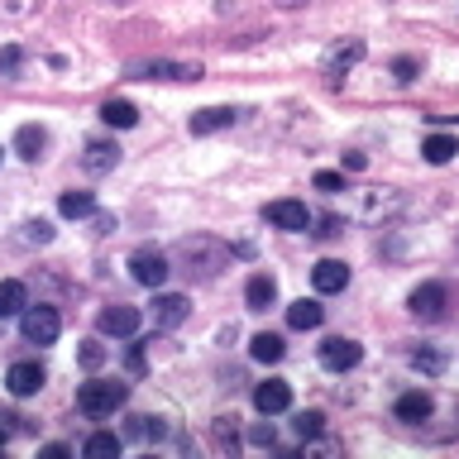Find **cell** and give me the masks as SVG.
Returning a JSON list of instances; mask_svg holds the SVG:
<instances>
[{
	"instance_id": "obj_1",
	"label": "cell",
	"mask_w": 459,
	"mask_h": 459,
	"mask_svg": "<svg viewBox=\"0 0 459 459\" xmlns=\"http://www.w3.org/2000/svg\"><path fill=\"white\" fill-rule=\"evenodd\" d=\"M178 264L192 282H211L230 268V244H221L215 235H192L178 244Z\"/></svg>"
},
{
	"instance_id": "obj_2",
	"label": "cell",
	"mask_w": 459,
	"mask_h": 459,
	"mask_svg": "<svg viewBox=\"0 0 459 459\" xmlns=\"http://www.w3.org/2000/svg\"><path fill=\"white\" fill-rule=\"evenodd\" d=\"M125 397H129L125 383H115V378H91V383L77 387V411L91 416V421H100V416H115V411H120Z\"/></svg>"
},
{
	"instance_id": "obj_3",
	"label": "cell",
	"mask_w": 459,
	"mask_h": 459,
	"mask_svg": "<svg viewBox=\"0 0 459 459\" xmlns=\"http://www.w3.org/2000/svg\"><path fill=\"white\" fill-rule=\"evenodd\" d=\"M129 77L139 82H196L201 77V63H178V57H139V63L125 67Z\"/></svg>"
},
{
	"instance_id": "obj_4",
	"label": "cell",
	"mask_w": 459,
	"mask_h": 459,
	"mask_svg": "<svg viewBox=\"0 0 459 459\" xmlns=\"http://www.w3.org/2000/svg\"><path fill=\"white\" fill-rule=\"evenodd\" d=\"M168 254L163 249H153V244H139V249L134 254H129V278H134L139 287H153V292H158V287H163L168 282Z\"/></svg>"
},
{
	"instance_id": "obj_5",
	"label": "cell",
	"mask_w": 459,
	"mask_h": 459,
	"mask_svg": "<svg viewBox=\"0 0 459 459\" xmlns=\"http://www.w3.org/2000/svg\"><path fill=\"white\" fill-rule=\"evenodd\" d=\"M20 330H24L29 344H57V335H63V316H57V307H24Z\"/></svg>"
},
{
	"instance_id": "obj_6",
	"label": "cell",
	"mask_w": 459,
	"mask_h": 459,
	"mask_svg": "<svg viewBox=\"0 0 459 459\" xmlns=\"http://www.w3.org/2000/svg\"><path fill=\"white\" fill-rule=\"evenodd\" d=\"M407 307H411L416 321H440L445 307H450V287H445V282H421V287L407 297Z\"/></svg>"
},
{
	"instance_id": "obj_7",
	"label": "cell",
	"mask_w": 459,
	"mask_h": 459,
	"mask_svg": "<svg viewBox=\"0 0 459 459\" xmlns=\"http://www.w3.org/2000/svg\"><path fill=\"white\" fill-rule=\"evenodd\" d=\"M359 359H364V344L350 340V335H330V340L321 344V364H325L330 373H350Z\"/></svg>"
},
{
	"instance_id": "obj_8",
	"label": "cell",
	"mask_w": 459,
	"mask_h": 459,
	"mask_svg": "<svg viewBox=\"0 0 459 459\" xmlns=\"http://www.w3.org/2000/svg\"><path fill=\"white\" fill-rule=\"evenodd\" d=\"M139 325H143V316L134 307H106L96 316V330L100 335H115V340H134Z\"/></svg>"
},
{
	"instance_id": "obj_9",
	"label": "cell",
	"mask_w": 459,
	"mask_h": 459,
	"mask_svg": "<svg viewBox=\"0 0 459 459\" xmlns=\"http://www.w3.org/2000/svg\"><path fill=\"white\" fill-rule=\"evenodd\" d=\"M43 383H48V373H43L39 359H20V364H10V373H5L10 397H34Z\"/></svg>"
},
{
	"instance_id": "obj_10",
	"label": "cell",
	"mask_w": 459,
	"mask_h": 459,
	"mask_svg": "<svg viewBox=\"0 0 459 459\" xmlns=\"http://www.w3.org/2000/svg\"><path fill=\"white\" fill-rule=\"evenodd\" d=\"M115 163H120V143L115 139H91L82 153V172L86 178H106V172H115Z\"/></svg>"
},
{
	"instance_id": "obj_11",
	"label": "cell",
	"mask_w": 459,
	"mask_h": 459,
	"mask_svg": "<svg viewBox=\"0 0 459 459\" xmlns=\"http://www.w3.org/2000/svg\"><path fill=\"white\" fill-rule=\"evenodd\" d=\"M264 221L268 225H278V230H307L311 225V215H307V206H301V201H292V196H282V201H268L264 206Z\"/></svg>"
},
{
	"instance_id": "obj_12",
	"label": "cell",
	"mask_w": 459,
	"mask_h": 459,
	"mask_svg": "<svg viewBox=\"0 0 459 459\" xmlns=\"http://www.w3.org/2000/svg\"><path fill=\"white\" fill-rule=\"evenodd\" d=\"M311 287L321 297L344 292V287H350V264H344V258H321V264L311 268Z\"/></svg>"
},
{
	"instance_id": "obj_13",
	"label": "cell",
	"mask_w": 459,
	"mask_h": 459,
	"mask_svg": "<svg viewBox=\"0 0 459 459\" xmlns=\"http://www.w3.org/2000/svg\"><path fill=\"white\" fill-rule=\"evenodd\" d=\"M254 407L264 411V416H282L287 407H292V383H282V378L258 383L254 387Z\"/></svg>"
},
{
	"instance_id": "obj_14",
	"label": "cell",
	"mask_w": 459,
	"mask_h": 459,
	"mask_svg": "<svg viewBox=\"0 0 459 459\" xmlns=\"http://www.w3.org/2000/svg\"><path fill=\"white\" fill-rule=\"evenodd\" d=\"M186 311H192V301L182 292H158L153 297V330H172L186 321Z\"/></svg>"
},
{
	"instance_id": "obj_15",
	"label": "cell",
	"mask_w": 459,
	"mask_h": 459,
	"mask_svg": "<svg viewBox=\"0 0 459 459\" xmlns=\"http://www.w3.org/2000/svg\"><path fill=\"white\" fill-rule=\"evenodd\" d=\"M239 120V110L235 106H206V110H196L192 120H186V129L201 139V134H221V129H230Z\"/></svg>"
},
{
	"instance_id": "obj_16",
	"label": "cell",
	"mask_w": 459,
	"mask_h": 459,
	"mask_svg": "<svg viewBox=\"0 0 459 459\" xmlns=\"http://www.w3.org/2000/svg\"><path fill=\"white\" fill-rule=\"evenodd\" d=\"M359 57H364V39H340L335 48L325 53V77H330V82H340L344 72L359 63Z\"/></svg>"
},
{
	"instance_id": "obj_17",
	"label": "cell",
	"mask_w": 459,
	"mask_h": 459,
	"mask_svg": "<svg viewBox=\"0 0 459 459\" xmlns=\"http://www.w3.org/2000/svg\"><path fill=\"white\" fill-rule=\"evenodd\" d=\"M273 301H278V282H273L268 273H254V278L244 282V307H249V311H268Z\"/></svg>"
},
{
	"instance_id": "obj_18",
	"label": "cell",
	"mask_w": 459,
	"mask_h": 459,
	"mask_svg": "<svg viewBox=\"0 0 459 459\" xmlns=\"http://www.w3.org/2000/svg\"><path fill=\"white\" fill-rule=\"evenodd\" d=\"M393 411H397V421H411V426H416V421H426V416L436 411V397L416 387V393H402V397H397Z\"/></svg>"
},
{
	"instance_id": "obj_19",
	"label": "cell",
	"mask_w": 459,
	"mask_h": 459,
	"mask_svg": "<svg viewBox=\"0 0 459 459\" xmlns=\"http://www.w3.org/2000/svg\"><path fill=\"white\" fill-rule=\"evenodd\" d=\"M43 149H48V129H43V125H20V134H14V153L29 158V163H39Z\"/></svg>"
},
{
	"instance_id": "obj_20",
	"label": "cell",
	"mask_w": 459,
	"mask_h": 459,
	"mask_svg": "<svg viewBox=\"0 0 459 459\" xmlns=\"http://www.w3.org/2000/svg\"><path fill=\"white\" fill-rule=\"evenodd\" d=\"M321 321H325V307H321V301H307V297H301V301H292V307H287V325H292V330H316Z\"/></svg>"
},
{
	"instance_id": "obj_21",
	"label": "cell",
	"mask_w": 459,
	"mask_h": 459,
	"mask_svg": "<svg viewBox=\"0 0 459 459\" xmlns=\"http://www.w3.org/2000/svg\"><path fill=\"white\" fill-rule=\"evenodd\" d=\"M24 307H29V287L20 278H5L0 282V321H5V316H20Z\"/></svg>"
},
{
	"instance_id": "obj_22",
	"label": "cell",
	"mask_w": 459,
	"mask_h": 459,
	"mask_svg": "<svg viewBox=\"0 0 459 459\" xmlns=\"http://www.w3.org/2000/svg\"><path fill=\"white\" fill-rule=\"evenodd\" d=\"M120 450H125V440L115 436V430H96V436H86V445H82L86 459H110V455H120Z\"/></svg>"
},
{
	"instance_id": "obj_23",
	"label": "cell",
	"mask_w": 459,
	"mask_h": 459,
	"mask_svg": "<svg viewBox=\"0 0 459 459\" xmlns=\"http://www.w3.org/2000/svg\"><path fill=\"white\" fill-rule=\"evenodd\" d=\"M249 354L258 359V364H278V359L287 354V344H282V335L264 330V335H254V340H249Z\"/></svg>"
},
{
	"instance_id": "obj_24",
	"label": "cell",
	"mask_w": 459,
	"mask_h": 459,
	"mask_svg": "<svg viewBox=\"0 0 459 459\" xmlns=\"http://www.w3.org/2000/svg\"><path fill=\"white\" fill-rule=\"evenodd\" d=\"M455 153H459V139H455V134H430V139L421 143V158H426V163H436V168L450 163Z\"/></svg>"
},
{
	"instance_id": "obj_25",
	"label": "cell",
	"mask_w": 459,
	"mask_h": 459,
	"mask_svg": "<svg viewBox=\"0 0 459 459\" xmlns=\"http://www.w3.org/2000/svg\"><path fill=\"white\" fill-rule=\"evenodd\" d=\"M100 120H106L110 129H134L139 125V110L129 106V100H106V106H100Z\"/></svg>"
},
{
	"instance_id": "obj_26",
	"label": "cell",
	"mask_w": 459,
	"mask_h": 459,
	"mask_svg": "<svg viewBox=\"0 0 459 459\" xmlns=\"http://www.w3.org/2000/svg\"><path fill=\"white\" fill-rule=\"evenodd\" d=\"M57 211H63L67 221H82V215L96 211V201H91V192H63L57 196Z\"/></svg>"
},
{
	"instance_id": "obj_27",
	"label": "cell",
	"mask_w": 459,
	"mask_h": 459,
	"mask_svg": "<svg viewBox=\"0 0 459 459\" xmlns=\"http://www.w3.org/2000/svg\"><path fill=\"white\" fill-rule=\"evenodd\" d=\"M14 239H20L24 249H34V244L43 249V244H53V225H48V221H24V225H20V235H14Z\"/></svg>"
},
{
	"instance_id": "obj_28",
	"label": "cell",
	"mask_w": 459,
	"mask_h": 459,
	"mask_svg": "<svg viewBox=\"0 0 459 459\" xmlns=\"http://www.w3.org/2000/svg\"><path fill=\"white\" fill-rule=\"evenodd\" d=\"M292 426H297V436H301V440H316V436L325 430V416H321V411H301Z\"/></svg>"
},
{
	"instance_id": "obj_29",
	"label": "cell",
	"mask_w": 459,
	"mask_h": 459,
	"mask_svg": "<svg viewBox=\"0 0 459 459\" xmlns=\"http://www.w3.org/2000/svg\"><path fill=\"white\" fill-rule=\"evenodd\" d=\"M77 359H82V368H86V373H96L100 364H106V344H100V340H86Z\"/></svg>"
},
{
	"instance_id": "obj_30",
	"label": "cell",
	"mask_w": 459,
	"mask_h": 459,
	"mask_svg": "<svg viewBox=\"0 0 459 459\" xmlns=\"http://www.w3.org/2000/svg\"><path fill=\"white\" fill-rule=\"evenodd\" d=\"M316 192H325V196H340V192H350V186H344V178H340V172H316Z\"/></svg>"
},
{
	"instance_id": "obj_31",
	"label": "cell",
	"mask_w": 459,
	"mask_h": 459,
	"mask_svg": "<svg viewBox=\"0 0 459 459\" xmlns=\"http://www.w3.org/2000/svg\"><path fill=\"white\" fill-rule=\"evenodd\" d=\"M20 63H24L20 48H0V77H20Z\"/></svg>"
},
{
	"instance_id": "obj_32",
	"label": "cell",
	"mask_w": 459,
	"mask_h": 459,
	"mask_svg": "<svg viewBox=\"0 0 459 459\" xmlns=\"http://www.w3.org/2000/svg\"><path fill=\"white\" fill-rule=\"evenodd\" d=\"M411 364H416V368H426V373H440V368H445V359H440V354H430V350H416V354H411Z\"/></svg>"
},
{
	"instance_id": "obj_33",
	"label": "cell",
	"mask_w": 459,
	"mask_h": 459,
	"mask_svg": "<svg viewBox=\"0 0 459 459\" xmlns=\"http://www.w3.org/2000/svg\"><path fill=\"white\" fill-rule=\"evenodd\" d=\"M393 72H397V82H411L416 77V57H397Z\"/></svg>"
},
{
	"instance_id": "obj_34",
	"label": "cell",
	"mask_w": 459,
	"mask_h": 459,
	"mask_svg": "<svg viewBox=\"0 0 459 459\" xmlns=\"http://www.w3.org/2000/svg\"><path fill=\"white\" fill-rule=\"evenodd\" d=\"M249 445H268V450H273V426H254L249 430Z\"/></svg>"
},
{
	"instance_id": "obj_35",
	"label": "cell",
	"mask_w": 459,
	"mask_h": 459,
	"mask_svg": "<svg viewBox=\"0 0 459 459\" xmlns=\"http://www.w3.org/2000/svg\"><path fill=\"white\" fill-rule=\"evenodd\" d=\"M316 225H321V230H311V235H321V239L340 235V221H335V215H325V221H316Z\"/></svg>"
},
{
	"instance_id": "obj_36",
	"label": "cell",
	"mask_w": 459,
	"mask_h": 459,
	"mask_svg": "<svg viewBox=\"0 0 459 459\" xmlns=\"http://www.w3.org/2000/svg\"><path fill=\"white\" fill-rule=\"evenodd\" d=\"M129 373H143V350H139V344L129 350Z\"/></svg>"
},
{
	"instance_id": "obj_37",
	"label": "cell",
	"mask_w": 459,
	"mask_h": 459,
	"mask_svg": "<svg viewBox=\"0 0 459 459\" xmlns=\"http://www.w3.org/2000/svg\"><path fill=\"white\" fill-rule=\"evenodd\" d=\"M278 5H282V10H297V5H307V0H278Z\"/></svg>"
}]
</instances>
